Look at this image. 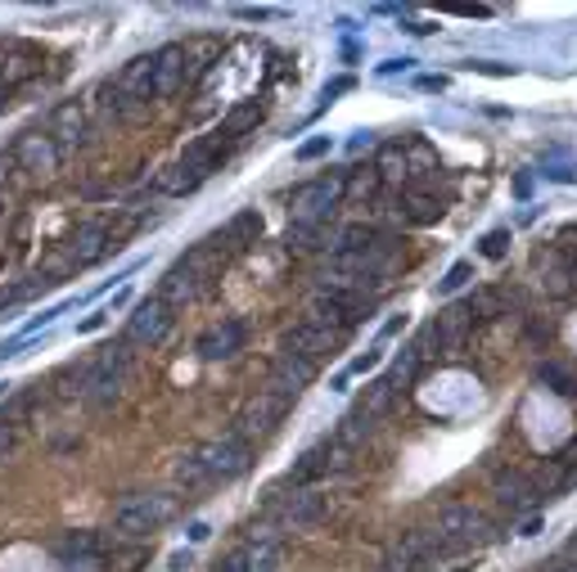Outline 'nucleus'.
Returning a JSON list of instances; mask_svg holds the SVG:
<instances>
[{"label":"nucleus","mask_w":577,"mask_h":572,"mask_svg":"<svg viewBox=\"0 0 577 572\" xmlns=\"http://www.w3.org/2000/svg\"><path fill=\"white\" fill-rule=\"evenodd\" d=\"M217 271H221V248L212 240H204V244H195L185 257H176L168 266V276L159 280V297L168 302V307H185V302H195L212 289Z\"/></svg>","instance_id":"nucleus-1"},{"label":"nucleus","mask_w":577,"mask_h":572,"mask_svg":"<svg viewBox=\"0 0 577 572\" xmlns=\"http://www.w3.org/2000/svg\"><path fill=\"white\" fill-rule=\"evenodd\" d=\"M235 144V140H226L221 131H208L204 140H195L185 149V154L159 176V189L163 195H172V199H181V195H195V189L221 167V159H226V149Z\"/></svg>","instance_id":"nucleus-2"},{"label":"nucleus","mask_w":577,"mask_h":572,"mask_svg":"<svg viewBox=\"0 0 577 572\" xmlns=\"http://www.w3.org/2000/svg\"><path fill=\"white\" fill-rule=\"evenodd\" d=\"M172 518H176V495H168V491H136L113 510V527L131 541L153 537V532H159L163 523H172Z\"/></svg>","instance_id":"nucleus-3"},{"label":"nucleus","mask_w":577,"mask_h":572,"mask_svg":"<svg viewBox=\"0 0 577 572\" xmlns=\"http://www.w3.org/2000/svg\"><path fill=\"white\" fill-rule=\"evenodd\" d=\"M127 378H131V352L127 348H104L82 374V397L91 406H108V401L123 397Z\"/></svg>","instance_id":"nucleus-4"},{"label":"nucleus","mask_w":577,"mask_h":572,"mask_svg":"<svg viewBox=\"0 0 577 572\" xmlns=\"http://www.w3.org/2000/svg\"><path fill=\"white\" fill-rule=\"evenodd\" d=\"M189 455H195V469H199L204 482H217V478L230 482V478H240L253 465V446L240 433H226V437H217V442H208L199 451H189Z\"/></svg>","instance_id":"nucleus-5"},{"label":"nucleus","mask_w":577,"mask_h":572,"mask_svg":"<svg viewBox=\"0 0 577 572\" xmlns=\"http://www.w3.org/2000/svg\"><path fill=\"white\" fill-rule=\"evenodd\" d=\"M10 159H14V167L23 172V176H32V180H55L59 172H64V163H68V154L55 144V136L42 127V131H23L19 140H14V149H10Z\"/></svg>","instance_id":"nucleus-6"},{"label":"nucleus","mask_w":577,"mask_h":572,"mask_svg":"<svg viewBox=\"0 0 577 572\" xmlns=\"http://www.w3.org/2000/svg\"><path fill=\"white\" fill-rule=\"evenodd\" d=\"M343 176H316V180H307L293 189V199H289V217L293 221H307V225H325L330 212L338 208L343 199Z\"/></svg>","instance_id":"nucleus-7"},{"label":"nucleus","mask_w":577,"mask_h":572,"mask_svg":"<svg viewBox=\"0 0 577 572\" xmlns=\"http://www.w3.org/2000/svg\"><path fill=\"white\" fill-rule=\"evenodd\" d=\"M293 401H298V397H289V393H280V388H272V384L257 388V393L244 401V410H240L235 433H240L244 442H249V437H266V433H272V429L280 424V419L289 415Z\"/></svg>","instance_id":"nucleus-8"},{"label":"nucleus","mask_w":577,"mask_h":572,"mask_svg":"<svg viewBox=\"0 0 577 572\" xmlns=\"http://www.w3.org/2000/svg\"><path fill=\"white\" fill-rule=\"evenodd\" d=\"M429 532L438 537L442 550H455V546H474V541H483L487 518H483V510H474V505L451 501V505L438 510V523H434Z\"/></svg>","instance_id":"nucleus-9"},{"label":"nucleus","mask_w":577,"mask_h":572,"mask_svg":"<svg viewBox=\"0 0 577 572\" xmlns=\"http://www.w3.org/2000/svg\"><path fill=\"white\" fill-rule=\"evenodd\" d=\"M118 235L108 231V221H82L77 231L64 240V271H77V266H95V261H104L108 257V248H118L113 244Z\"/></svg>","instance_id":"nucleus-10"},{"label":"nucleus","mask_w":577,"mask_h":572,"mask_svg":"<svg viewBox=\"0 0 577 572\" xmlns=\"http://www.w3.org/2000/svg\"><path fill=\"white\" fill-rule=\"evenodd\" d=\"M361 316H366V297H361V293L321 289V293L312 297V325H325V329H334V334L353 329Z\"/></svg>","instance_id":"nucleus-11"},{"label":"nucleus","mask_w":577,"mask_h":572,"mask_svg":"<svg viewBox=\"0 0 577 572\" xmlns=\"http://www.w3.org/2000/svg\"><path fill=\"white\" fill-rule=\"evenodd\" d=\"M172 312H176V307H168L159 293L145 297V302H136V312H131V320H127V342H140V348H159V342L172 334V325H176Z\"/></svg>","instance_id":"nucleus-12"},{"label":"nucleus","mask_w":577,"mask_h":572,"mask_svg":"<svg viewBox=\"0 0 577 572\" xmlns=\"http://www.w3.org/2000/svg\"><path fill=\"white\" fill-rule=\"evenodd\" d=\"M46 131L55 136V144L64 149V154H72L77 144H86V136H91V108H86V100H64V104H55Z\"/></svg>","instance_id":"nucleus-13"},{"label":"nucleus","mask_w":577,"mask_h":572,"mask_svg":"<svg viewBox=\"0 0 577 572\" xmlns=\"http://www.w3.org/2000/svg\"><path fill=\"white\" fill-rule=\"evenodd\" d=\"M343 465H348V446H343V442H321V446H312V451H307L302 460L293 465L289 482L302 491V487H312V482H321V478L338 474Z\"/></svg>","instance_id":"nucleus-14"},{"label":"nucleus","mask_w":577,"mask_h":572,"mask_svg":"<svg viewBox=\"0 0 577 572\" xmlns=\"http://www.w3.org/2000/svg\"><path fill=\"white\" fill-rule=\"evenodd\" d=\"M438 550L442 546H438L434 532H402V537L389 546V555H383V568L389 572H415V568H425Z\"/></svg>","instance_id":"nucleus-15"},{"label":"nucleus","mask_w":577,"mask_h":572,"mask_svg":"<svg viewBox=\"0 0 577 572\" xmlns=\"http://www.w3.org/2000/svg\"><path fill=\"white\" fill-rule=\"evenodd\" d=\"M338 342H343V334H334V329H325V325H312V320H302V325H293V329L285 334V352L316 365V361L334 357Z\"/></svg>","instance_id":"nucleus-16"},{"label":"nucleus","mask_w":577,"mask_h":572,"mask_svg":"<svg viewBox=\"0 0 577 572\" xmlns=\"http://www.w3.org/2000/svg\"><path fill=\"white\" fill-rule=\"evenodd\" d=\"M113 550L108 537H100V532H64V537L55 541V555L68 563V568H91V563H104V555Z\"/></svg>","instance_id":"nucleus-17"},{"label":"nucleus","mask_w":577,"mask_h":572,"mask_svg":"<svg viewBox=\"0 0 577 572\" xmlns=\"http://www.w3.org/2000/svg\"><path fill=\"white\" fill-rule=\"evenodd\" d=\"M185 63H189V46H163V50H153V100L172 95L185 82Z\"/></svg>","instance_id":"nucleus-18"},{"label":"nucleus","mask_w":577,"mask_h":572,"mask_svg":"<svg viewBox=\"0 0 577 572\" xmlns=\"http://www.w3.org/2000/svg\"><path fill=\"white\" fill-rule=\"evenodd\" d=\"M325 510H330V495H321V491H312V487H302L298 495H289V501L280 505V523L285 527H312L316 518H325Z\"/></svg>","instance_id":"nucleus-19"},{"label":"nucleus","mask_w":577,"mask_h":572,"mask_svg":"<svg viewBox=\"0 0 577 572\" xmlns=\"http://www.w3.org/2000/svg\"><path fill=\"white\" fill-rule=\"evenodd\" d=\"M244 348V320H221L199 338V357L204 361H226Z\"/></svg>","instance_id":"nucleus-20"},{"label":"nucleus","mask_w":577,"mask_h":572,"mask_svg":"<svg viewBox=\"0 0 577 572\" xmlns=\"http://www.w3.org/2000/svg\"><path fill=\"white\" fill-rule=\"evenodd\" d=\"M470 329H474V320H470L465 307H447L429 325V342H438V352H460V342H465Z\"/></svg>","instance_id":"nucleus-21"},{"label":"nucleus","mask_w":577,"mask_h":572,"mask_svg":"<svg viewBox=\"0 0 577 572\" xmlns=\"http://www.w3.org/2000/svg\"><path fill=\"white\" fill-rule=\"evenodd\" d=\"M312 378H316V365H312V361L280 352V361H276V370H272V388H280V393L298 397L307 384H312Z\"/></svg>","instance_id":"nucleus-22"},{"label":"nucleus","mask_w":577,"mask_h":572,"mask_svg":"<svg viewBox=\"0 0 577 572\" xmlns=\"http://www.w3.org/2000/svg\"><path fill=\"white\" fill-rule=\"evenodd\" d=\"M257 235H262V212L249 208V212H240V217H230L226 231H221L212 244H217V248H221V244H226V248H249V244H257Z\"/></svg>","instance_id":"nucleus-23"},{"label":"nucleus","mask_w":577,"mask_h":572,"mask_svg":"<svg viewBox=\"0 0 577 572\" xmlns=\"http://www.w3.org/2000/svg\"><path fill=\"white\" fill-rule=\"evenodd\" d=\"M496 501H501L506 510H528L536 501V487L523 478V474H496Z\"/></svg>","instance_id":"nucleus-24"},{"label":"nucleus","mask_w":577,"mask_h":572,"mask_svg":"<svg viewBox=\"0 0 577 572\" xmlns=\"http://www.w3.org/2000/svg\"><path fill=\"white\" fill-rule=\"evenodd\" d=\"M257 122H262V104H257V100H249V104H240V108H230L226 118H221V127H217V131H221L226 140H240V136H244L249 127H257Z\"/></svg>","instance_id":"nucleus-25"},{"label":"nucleus","mask_w":577,"mask_h":572,"mask_svg":"<svg viewBox=\"0 0 577 572\" xmlns=\"http://www.w3.org/2000/svg\"><path fill=\"white\" fill-rule=\"evenodd\" d=\"M397 384H402L397 374H383V378H374V384L366 388V397H361V410H366L370 419H379L383 410L393 406V393H397Z\"/></svg>","instance_id":"nucleus-26"},{"label":"nucleus","mask_w":577,"mask_h":572,"mask_svg":"<svg viewBox=\"0 0 577 572\" xmlns=\"http://www.w3.org/2000/svg\"><path fill=\"white\" fill-rule=\"evenodd\" d=\"M402 208H406L402 217L415 221V225H434V221L442 217V203H438L434 195H419V189H411V195L402 199Z\"/></svg>","instance_id":"nucleus-27"},{"label":"nucleus","mask_w":577,"mask_h":572,"mask_svg":"<svg viewBox=\"0 0 577 572\" xmlns=\"http://www.w3.org/2000/svg\"><path fill=\"white\" fill-rule=\"evenodd\" d=\"M321 231H325V225H307V221H293V225H289V235H285L289 253H312V248H321Z\"/></svg>","instance_id":"nucleus-28"},{"label":"nucleus","mask_w":577,"mask_h":572,"mask_svg":"<svg viewBox=\"0 0 577 572\" xmlns=\"http://www.w3.org/2000/svg\"><path fill=\"white\" fill-rule=\"evenodd\" d=\"M145 559H149L145 546H131V550H118V546H113V550L104 555V568H108V572H136Z\"/></svg>","instance_id":"nucleus-29"},{"label":"nucleus","mask_w":577,"mask_h":572,"mask_svg":"<svg viewBox=\"0 0 577 572\" xmlns=\"http://www.w3.org/2000/svg\"><path fill=\"white\" fill-rule=\"evenodd\" d=\"M379 172L389 176V180H402V176H406V154H402V144H383V154H379Z\"/></svg>","instance_id":"nucleus-30"},{"label":"nucleus","mask_w":577,"mask_h":572,"mask_svg":"<svg viewBox=\"0 0 577 572\" xmlns=\"http://www.w3.org/2000/svg\"><path fill=\"white\" fill-rule=\"evenodd\" d=\"M253 550H257V541H244L240 550H230V555L217 563V572H253Z\"/></svg>","instance_id":"nucleus-31"},{"label":"nucleus","mask_w":577,"mask_h":572,"mask_svg":"<svg viewBox=\"0 0 577 572\" xmlns=\"http://www.w3.org/2000/svg\"><path fill=\"white\" fill-rule=\"evenodd\" d=\"M19 437H23V419H0V460H5V455L19 446Z\"/></svg>","instance_id":"nucleus-32"},{"label":"nucleus","mask_w":577,"mask_h":572,"mask_svg":"<svg viewBox=\"0 0 577 572\" xmlns=\"http://www.w3.org/2000/svg\"><path fill=\"white\" fill-rule=\"evenodd\" d=\"M542 384H551V388H555V393H564V397H568V393H577L573 374H568V370H559V365H546V370H542Z\"/></svg>","instance_id":"nucleus-33"},{"label":"nucleus","mask_w":577,"mask_h":572,"mask_svg":"<svg viewBox=\"0 0 577 572\" xmlns=\"http://www.w3.org/2000/svg\"><path fill=\"white\" fill-rule=\"evenodd\" d=\"M470 276H474V266H470V261H455L451 271H447V280H438V289H442V293H455Z\"/></svg>","instance_id":"nucleus-34"},{"label":"nucleus","mask_w":577,"mask_h":572,"mask_svg":"<svg viewBox=\"0 0 577 572\" xmlns=\"http://www.w3.org/2000/svg\"><path fill=\"white\" fill-rule=\"evenodd\" d=\"M506 248H510V231H492L483 240V257H506Z\"/></svg>","instance_id":"nucleus-35"},{"label":"nucleus","mask_w":577,"mask_h":572,"mask_svg":"<svg viewBox=\"0 0 577 572\" xmlns=\"http://www.w3.org/2000/svg\"><path fill=\"white\" fill-rule=\"evenodd\" d=\"M321 154H330V140L321 136V140H307L302 149H298V163H312V159H321Z\"/></svg>","instance_id":"nucleus-36"},{"label":"nucleus","mask_w":577,"mask_h":572,"mask_svg":"<svg viewBox=\"0 0 577 572\" xmlns=\"http://www.w3.org/2000/svg\"><path fill=\"white\" fill-rule=\"evenodd\" d=\"M374 365H379V352H366V357H357V361L348 365V374H343V378H338V384H348V378H353V374H366V370H374Z\"/></svg>","instance_id":"nucleus-37"},{"label":"nucleus","mask_w":577,"mask_h":572,"mask_svg":"<svg viewBox=\"0 0 577 572\" xmlns=\"http://www.w3.org/2000/svg\"><path fill=\"white\" fill-rule=\"evenodd\" d=\"M189 563H195V555H189V550H176V555H172V572H185Z\"/></svg>","instance_id":"nucleus-38"},{"label":"nucleus","mask_w":577,"mask_h":572,"mask_svg":"<svg viewBox=\"0 0 577 572\" xmlns=\"http://www.w3.org/2000/svg\"><path fill=\"white\" fill-rule=\"evenodd\" d=\"M546 572H577V559H555V563H546Z\"/></svg>","instance_id":"nucleus-39"},{"label":"nucleus","mask_w":577,"mask_h":572,"mask_svg":"<svg viewBox=\"0 0 577 572\" xmlns=\"http://www.w3.org/2000/svg\"><path fill=\"white\" fill-rule=\"evenodd\" d=\"M208 537H212L208 523H195V527H189V541H208Z\"/></svg>","instance_id":"nucleus-40"},{"label":"nucleus","mask_w":577,"mask_h":572,"mask_svg":"<svg viewBox=\"0 0 577 572\" xmlns=\"http://www.w3.org/2000/svg\"><path fill=\"white\" fill-rule=\"evenodd\" d=\"M419 86H425V91H442V86H447V78H425Z\"/></svg>","instance_id":"nucleus-41"},{"label":"nucleus","mask_w":577,"mask_h":572,"mask_svg":"<svg viewBox=\"0 0 577 572\" xmlns=\"http://www.w3.org/2000/svg\"><path fill=\"white\" fill-rule=\"evenodd\" d=\"M564 555H568V559H577V537L568 541V550H564Z\"/></svg>","instance_id":"nucleus-42"},{"label":"nucleus","mask_w":577,"mask_h":572,"mask_svg":"<svg viewBox=\"0 0 577 572\" xmlns=\"http://www.w3.org/2000/svg\"><path fill=\"white\" fill-rule=\"evenodd\" d=\"M0 217H5V195H0Z\"/></svg>","instance_id":"nucleus-43"},{"label":"nucleus","mask_w":577,"mask_h":572,"mask_svg":"<svg viewBox=\"0 0 577 572\" xmlns=\"http://www.w3.org/2000/svg\"><path fill=\"white\" fill-rule=\"evenodd\" d=\"M451 572H470V568H451Z\"/></svg>","instance_id":"nucleus-44"}]
</instances>
